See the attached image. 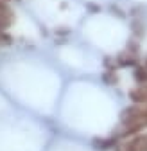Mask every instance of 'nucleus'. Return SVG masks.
<instances>
[{"label": "nucleus", "mask_w": 147, "mask_h": 151, "mask_svg": "<svg viewBox=\"0 0 147 151\" xmlns=\"http://www.w3.org/2000/svg\"><path fill=\"white\" fill-rule=\"evenodd\" d=\"M11 24H13V13H11V9L4 2H0V29H6Z\"/></svg>", "instance_id": "obj_1"}, {"label": "nucleus", "mask_w": 147, "mask_h": 151, "mask_svg": "<svg viewBox=\"0 0 147 151\" xmlns=\"http://www.w3.org/2000/svg\"><path fill=\"white\" fill-rule=\"evenodd\" d=\"M129 99L135 104H147V88H135L129 90Z\"/></svg>", "instance_id": "obj_2"}, {"label": "nucleus", "mask_w": 147, "mask_h": 151, "mask_svg": "<svg viewBox=\"0 0 147 151\" xmlns=\"http://www.w3.org/2000/svg\"><path fill=\"white\" fill-rule=\"evenodd\" d=\"M115 146V139H93V147L95 149H108Z\"/></svg>", "instance_id": "obj_3"}, {"label": "nucleus", "mask_w": 147, "mask_h": 151, "mask_svg": "<svg viewBox=\"0 0 147 151\" xmlns=\"http://www.w3.org/2000/svg\"><path fill=\"white\" fill-rule=\"evenodd\" d=\"M135 79L138 83H147V68H143V67L136 68L135 70Z\"/></svg>", "instance_id": "obj_4"}, {"label": "nucleus", "mask_w": 147, "mask_h": 151, "mask_svg": "<svg viewBox=\"0 0 147 151\" xmlns=\"http://www.w3.org/2000/svg\"><path fill=\"white\" fill-rule=\"evenodd\" d=\"M118 65L120 67H131V65H135V58H133V56L122 54V56H118Z\"/></svg>", "instance_id": "obj_5"}, {"label": "nucleus", "mask_w": 147, "mask_h": 151, "mask_svg": "<svg viewBox=\"0 0 147 151\" xmlns=\"http://www.w3.org/2000/svg\"><path fill=\"white\" fill-rule=\"evenodd\" d=\"M102 79H104V83H108V85H113V83H117V76L113 74V72H104V76H102Z\"/></svg>", "instance_id": "obj_6"}]
</instances>
